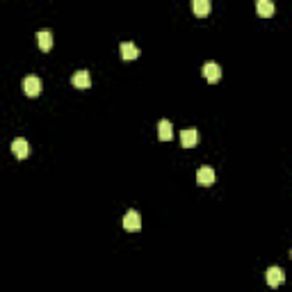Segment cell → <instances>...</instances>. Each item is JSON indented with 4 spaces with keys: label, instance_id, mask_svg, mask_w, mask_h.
Returning a JSON list of instances; mask_svg holds the SVG:
<instances>
[{
    "label": "cell",
    "instance_id": "52a82bcc",
    "mask_svg": "<svg viewBox=\"0 0 292 292\" xmlns=\"http://www.w3.org/2000/svg\"><path fill=\"white\" fill-rule=\"evenodd\" d=\"M71 83H73V87H78V89H87V87H91L89 71H78V73H73Z\"/></svg>",
    "mask_w": 292,
    "mask_h": 292
},
{
    "label": "cell",
    "instance_id": "8992f818",
    "mask_svg": "<svg viewBox=\"0 0 292 292\" xmlns=\"http://www.w3.org/2000/svg\"><path fill=\"white\" fill-rule=\"evenodd\" d=\"M199 142V132L194 128H187V130L180 132V146L183 149H192V146H197Z\"/></svg>",
    "mask_w": 292,
    "mask_h": 292
},
{
    "label": "cell",
    "instance_id": "277c9868",
    "mask_svg": "<svg viewBox=\"0 0 292 292\" xmlns=\"http://www.w3.org/2000/svg\"><path fill=\"white\" fill-rule=\"evenodd\" d=\"M197 183L201 187H210V185L215 183V169L212 167H201L197 171Z\"/></svg>",
    "mask_w": 292,
    "mask_h": 292
},
{
    "label": "cell",
    "instance_id": "ba28073f",
    "mask_svg": "<svg viewBox=\"0 0 292 292\" xmlns=\"http://www.w3.org/2000/svg\"><path fill=\"white\" fill-rule=\"evenodd\" d=\"M12 153L16 155L18 160H23V158H28V153H30V149H28V142H25L23 137H16L12 142Z\"/></svg>",
    "mask_w": 292,
    "mask_h": 292
},
{
    "label": "cell",
    "instance_id": "9c48e42d",
    "mask_svg": "<svg viewBox=\"0 0 292 292\" xmlns=\"http://www.w3.org/2000/svg\"><path fill=\"white\" fill-rule=\"evenodd\" d=\"M119 50H121V57H124V60H137L139 57V48L132 42H124L119 46Z\"/></svg>",
    "mask_w": 292,
    "mask_h": 292
},
{
    "label": "cell",
    "instance_id": "4fadbf2b",
    "mask_svg": "<svg viewBox=\"0 0 292 292\" xmlns=\"http://www.w3.org/2000/svg\"><path fill=\"white\" fill-rule=\"evenodd\" d=\"M192 9H194V14H197V16H208L210 14V2L208 0H194V2H192Z\"/></svg>",
    "mask_w": 292,
    "mask_h": 292
},
{
    "label": "cell",
    "instance_id": "7c38bea8",
    "mask_svg": "<svg viewBox=\"0 0 292 292\" xmlns=\"http://www.w3.org/2000/svg\"><path fill=\"white\" fill-rule=\"evenodd\" d=\"M256 9H258V14H260L262 18L272 16V14L276 12V7H274V2H272V0H258V2H256Z\"/></svg>",
    "mask_w": 292,
    "mask_h": 292
},
{
    "label": "cell",
    "instance_id": "7a4b0ae2",
    "mask_svg": "<svg viewBox=\"0 0 292 292\" xmlns=\"http://www.w3.org/2000/svg\"><path fill=\"white\" fill-rule=\"evenodd\" d=\"M23 91L30 96V98H37V96L42 94V80L37 76H28L23 80Z\"/></svg>",
    "mask_w": 292,
    "mask_h": 292
},
{
    "label": "cell",
    "instance_id": "5b68a950",
    "mask_svg": "<svg viewBox=\"0 0 292 292\" xmlns=\"http://www.w3.org/2000/svg\"><path fill=\"white\" fill-rule=\"evenodd\" d=\"M203 76H206V80H208V83H219L221 66L217 64V62H208V64L203 66Z\"/></svg>",
    "mask_w": 292,
    "mask_h": 292
},
{
    "label": "cell",
    "instance_id": "6da1fadb",
    "mask_svg": "<svg viewBox=\"0 0 292 292\" xmlns=\"http://www.w3.org/2000/svg\"><path fill=\"white\" fill-rule=\"evenodd\" d=\"M124 228L125 231H130V233L142 228V217H139L137 210H128V212L124 215Z\"/></svg>",
    "mask_w": 292,
    "mask_h": 292
},
{
    "label": "cell",
    "instance_id": "3957f363",
    "mask_svg": "<svg viewBox=\"0 0 292 292\" xmlns=\"http://www.w3.org/2000/svg\"><path fill=\"white\" fill-rule=\"evenodd\" d=\"M283 279H286V274H283L281 267H269L267 272H265V281H267L269 288H279L281 283H283Z\"/></svg>",
    "mask_w": 292,
    "mask_h": 292
},
{
    "label": "cell",
    "instance_id": "8fae6325",
    "mask_svg": "<svg viewBox=\"0 0 292 292\" xmlns=\"http://www.w3.org/2000/svg\"><path fill=\"white\" fill-rule=\"evenodd\" d=\"M37 43H39V48H42L43 53H48L53 48V35H50V30L37 32Z\"/></svg>",
    "mask_w": 292,
    "mask_h": 292
},
{
    "label": "cell",
    "instance_id": "30bf717a",
    "mask_svg": "<svg viewBox=\"0 0 292 292\" xmlns=\"http://www.w3.org/2000/svg\"><path fill=\"white\" fill-rule=\"evenodd\" d=\"M158 137H160V142H171V137H173V130H171V121L162 119L160 124H158Z\"/></svg>",
    "mask_w": 292,
    "mask_h": 292
},
{
    "label": "cell",
    "instance_id": "5bb4252c",
    "mask_svg": "<svg viewBox=\"0 0 292 292\" xmlns=\"http://www.w3.org/2000/svg\"><path fill=\"white\" fill-rule=\"evenodd\" d=\"M290 256H292V249H290Z\"/></svg>",
    "mask_w": 292,
    "mask_h": 292
}]
</instances>
